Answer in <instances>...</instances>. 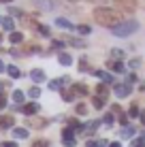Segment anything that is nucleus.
I'll return each instance as SVG.
<instances>
[{
    "mask_svg": "<svg viewBox=\"0 0 145 147\" xmlns=\"http://www.w3.org/2000/svg\"><path fill=\"white\" fill-rule=\"evenodd\" d=\"M113 55H115V58H122V55H124V51H119V49H113V51H111Z\"/></svg>",
    "mask_w": 145,
    "mask_h": 147,
    "instance_id": "e433bc0d",
    "label": "nucleus"
},
{
    "mask_svg": "<svg viewBox=\"0 0 145 147\" xmlns=\"http://www.w3.org/2000/svg\"><path fill=\"white\" fill-rule=\"evenodd\" d=\"M7 107V98H4V96H0V109H4Z\"/></svg>",
    "mask_w": 145,
    "mask_h": 147,
    "instance_id": "4c0bfd02",
    "label": "nucleus"
},
{
    "mask_svg": "<svg viewBox=\"0 0 145 147\" xmlns=\"http://www.w3.org/2000/svg\"><path fill=\"white\" fill-rule=\"evenodd\" d=\"M128 115H130V117H137V115H141V113H139V107H137V105H130V109H128Z\"/></svg>",
    "mask_w": 145,
    "mask_h": 147,
    "instance_id": "393cba45",
    "label": "nucleus"
},
{
    "mask_svg": "<svg viewBox=\"0 0 145 147\" xmlns=\"http://www.w3.org/2000/svg\"><path fill=\"white\" fill-rule=\"evenodd\" d=\"M68 43H71L73 47H86V43H83V40H79V38H68Z\"/></svg>",
    "mask_w": 145,
    "mask_h": 147,
    "instance_id": "a878e982",
    "label": "nucleus"
},
{
    "mask_svg": "<svg viewBox=\"0 0 145 147\" xmlns=\"http://www.w3.org/2000/svg\"><path fill=\"white\" fill-rule=\"evenodd\" d=\"M96 94H98V98H107V94H109V90H107V85L105 83H98V88H96Z\"/></svg>",
    "mask_w": 145,
    "mask_h": 147,
    "instance_id": "dca6fc26",
    "label": "nucleus"
},
{
    "mask_svg": "<svg viewBox=\"0 0 145 147\" xmlns=\"http://www.w3.org/2000/svg\"><path fill=\"white\" fill-rule=\"evenodd\" d=\"M0 24H2V19H0Z\"/></svg>",
    "mask_w": 145,
    "mask_h": 147,
    "instance_id": "de8ad7c7",
    "label": "nucleus"
},
{
    "mask_svg": "<svg viewBox=\"0 0 145 147\" xmlns=\"http://www.w3.org/2000/svg\"><path fill=\"white\" fill-rule=\"evenodd\" d=\"M19 111H22L24 115H34V113H38V105L36 102H28V105H24Z\"/></svg>",
    "mask_w": 145,
    "mask_h": 147,
    "instance_id": "6e6552de",
    "label": "nucleus"
},
{
    "mask_svg": "<svg viewBox=\"0 0 145 147\" xmlns=\"http://www.w3.org/2000/svg\"><path fill=\"white\" fill-rule=\"evenodd\" d=\"M109 147H122V145H119V143H111V145H109Z\"/></svg>",
    "mask_w": 145,
    "mask_h": 147,
    "instance_id": "37998d69",
    "label": "nucleus"
},
{
    "mask_svg": "<svg viewBox=\"0 0 145 147\" xmlns=\"http://www.w3.org/2000/svg\"><path fill=\"white\" fill-rule=\"evenodd\" d=\"M73 94H75V96H86V94H88V88H86L83 83H75V85H73Z\"/></svg>",
    "mask_w": 145,
    "mask_h": 147,
    "instance_id": "9b49d317",
    "label": "nucleus"
},
{
    "mask_svg": "<svg viewBox=\"0 0 145 147\" xmlns=\"http://www.w3.org/2000/svg\"><path fill=\"white\" fill-rule=\"evenodd\" d=\"M71 2H81V0H71ZM83 2H86V0H83Z\"/></svg>",
    "mask_w": 145,
    "mask_h": 147,
    "instance_id": "a18cd8bd",
    "label": "nucleus"
},
{
    "mask_svg": "<svg viewBox=\"0 0 145 147\" xmlns=\"http://www.w3.org/2000/svg\"><path fill=\"white\" fill-rule=\"evenodd\" d=\"M13 100H15V102H24V92H22V90H15V92H13Z\"/></svg>",
    "mask_w": 145,
    "mask_h": 147,
    "instance_id": "412c9836",
    "label": "nucleus"
},
{
    "mask_svg": "<svg viewBox=\"0 0 145 147\" xmlns=\"http://www.w3.org/2000/svg\"><path fill=\"white\" fill-rule=\"evenodd\" d=\"M9 13H11V15H17V17H24V13H22V9H9Z\"/></svg>",
    "mask_w": 145,
    "mask_h": 147,
    "instance_id": "c756f323",
    "label": "nucleus"
},
{
    "mask_svg": "<svg viewBox=\"0 0 145 147\" xmlns=\"http://www.w3.org/2000/svg\"><path fill=\"white\" fill-rule=\"evenodd\" d=\"M38 32H41L43 36H49V28L47 26H38Z\"/></svg>",
    "mask_w": 145,
    "mask_h": 147,
    "instance_id": "473e14b6",
    "label": "nucleus"
},
{
    "mask_svg": "<svg viewBox=\"0 0 145 147\" xmlns=\"http://www.w3.org/2000/svg\"><path fill=\"white\" fill-rule=\"evenodd\" d=\"M4 70H7V66H4V64L0 62V73H4Z\"/></svg>",
    "mask_w": 145,
    "mask_h": 147,
    "instance_id": "a19ab883",
    "label": "nucleus"
},
{
    "mask_svg": "<svg viewBox=\"0 0 145 147\" xmlns=\"http://www.w3.org/2000/svg\"><path fill=\"white\" fill-rule=\"evenodd\" d=\"M94 75H96V77L100 79L103 83H111V81H113V77H111V75H109V73H105V70H96V73H94Z\"/></svg>",
    "mask_w": 145,
    "mask_h": 147,
    "instance_id": "ddd939ff",
    "label": "nucleus"
},
{
    "mask_svg": "<svg viewBox=\"0 0 145 147\" xmlns=\"http://www.w3.org/2000/svg\"><path fill=\"white\" fill-rule=\"evenodd\" d=\"M30 2L34 4L36 9H41V11H53L56 9V0H30Z\"/></svg>",
    "mask_w": 145,
    "mask_h": 147,
    "instance_id": "7ed1b4c3",
    "label": "nucleus"
},
{
    "mask_svg": "<svg viewBox=\"0 0 145 147\" xmlns=\"http://www.w3.org/2000/svg\"><path fill=\"white\" fill-rule=\"evenodd\" d=\"M30 77H32L34 83H43V81H45V73H43L41 68H34L32 73H30Z\"/></svg>",
    "mask_w": 145,
    "mask_h": 147,
    "instance_id": "1a4fd4ad",
    "label": "nucleus"
},
{
    "mask_svg": "<svg viewBox=\"0 0 145 147\" xmlns=\"http://www.w3.org/2000/svg\"><path fill=\"white\" fill-rule=\"evenodd\" d=\"M130 147H145V141H132Z\"/></svg>",
    "mask_w": 145,
    "mask_h": 147,
    "instance_id": "f704fd0d",
    "label": "nucleus"
},
{
    "mask_svg": "<svg viewBox=\"0 0 145 147\" xmlns=\"http://www.w3.org/2000/svg\"><path fill=\"white\" fill-rule=\"evenodd\" d=\"M77 32L79 34H90V32H92V28L86 26V24H81V26H77Z\"/></svg>",
    "mask_w": 145,
    "mask_h": 147,
    "instance_id": "b1692460",
    "label": "nucleus"
},
{
    "mask_svg": "<svg viewBox=\"0 0 145 147\" xmlns=\"http://www.w3.org/2000/svg\"><path fill=\"white\" fill-rule=\"evenodd\" d=\"M111 124H113V115L107 113V115H105V126H111Z\"/></svg>",
    "mask_w": 145,
    "mask_h": 147,
    "instance_id": "7c9ffc66",
    "label": "nucleus"
},
{
    "mask_svg": "<svg viewBox=\"0 0 145 147\" xmlns=\"http://www.w3.org/2000/svg\"><path fill=\"white\" fill-rule=\"evenodd\" d=\"M62 100L73 102V100H75V94H73V92H66V90H62Z\"/></svg>",
    "mask_w": 145,
    "mask_h": 147,
    "instance_id": "4be33fe9",
    "label": "nucleus"
},
{
    "mask_svg": "<svg viewBox=\"0 0 145 147\" xmlns=\"http://www.w3.org/2000/svg\"><path fill=\"white\" fill-rule=\"evenodd\" d=\"M58 62L62 64V66H71V64H73V58H71L68 53H60V55H58Z\"/></svg>",
    "mask_w": 145,
    "mask_h": 147,
    "instance_id": "4468645a",
    "label": "nucleus"
},
{
    "mask_svg": "<svg viewBox=\"0 0 145 147\" xmlns=\"http://www.w3.org/2000/svg\"><path fill=\"white\" fill-rule=\"evenodd\" d=\"M109 68L115 70V73H124V64H122V62H115V60H111V62H109Z\"/></svg>",
    "mask_w": 145,
    "mask_h": 147,
    "instance_id": "f3484780",
    "label": "nucleus"
},
{
    "mask_svg": "<svg viewBox=\"0 0 145 147\" xmlns=\"http://www.w3.org/2000/svg\"><path fill=\"white\" fill-rule=\"evenodd\" d=\"M94 107H96V109H103V107H105V100H103V98H94Z\"/></svg>",
    "mask_w": 145,
    "mask_h": 147,
    "instance_id": "c85d7f7f",
    "label": "nucleus"
},
{
    "mask_svg": "<svg viewBox=\"0 0 145 147\" xmlns=\"http://www.w3.org/2000/svg\"><path fill=\"white\" fill-rule=\"evenodd\" d=\"M141 121H143V124H145V111H143V113H141Z\"/></svg>",
    "mask_w": 145,
    "mask_h": 147,
    "instance_id": "79ce46f5",
    "label": "nucleus"
},
{
    "mask_svg": "<svg viewBox=\"0 0 145 147\" xmlns=\"http://www.w3.org/2000/svg\"><path fill=\"white\" fill-rule=\"evenodd\" d=\"M7 73H9V77H13V79H17L19 75H22L17 66H7Z\"/></svg>",
    "mask_w": 145,
    "mask_h": 147,
    "instance_id": "aec40b11",
    "label": "nucleus"
},
{
    "mask_svg": "<svg viewBox=\"0 0 145 147\" xmlns=\"http://www.w3.org/2000/svg\"><path fill=\"white\" fill-rule=\"evenodd\" d=\"M2 147H17V143H2Z\"/></svg>",
    "mask_w": 145,
    "mask_h": 147,
    "instance_id": "ea45409f",
    "label": "nucleus"
},
{
    "mask_svg": "<svg viewBox=\"0 0 145 147\" xmlns=\"http://www.w3.org/2000/svg\"><path fill=\"white\" fill-rule=\"evenodd\" d=\"M79 70H88V62H86V60H79Z\"/></svg>",
    "mask_w": 145,
    "mask_h": 147,
    "instance_id": "72a5a7b5",
    "label": "nucleus"
},
{
    "mask_svg": "<svg viewBox=\"0 0 145 147\" xmlns=\"http://www.w3.org/2000/svg\"><path fill=\"white\" fill-rule=\"evenodd\" d=\"M13 136L15 139H28V130L26 128H13Z\"/></svg>",
    "mask_w": 145,
    "mask_h": 147,
    "instance_id": "2eb2a0df",
    "label": "nucleus"
},
{
    "mask_svg": "<svg viewBox=\"0 0 145 147\" xmlns=\"http://www.w3.org/2000/svg\"><path fill=\"white\" fill-rule=\"evenodd\" d=\"M132 134H134V128H130V126H126L122 130V136H132Z\"/></svg>",
    "mask_w": 145,
    "mask_h": 147,
    "instance_id": "cd10ccee",
    "label": "nucleus"
},
{
    "mask_svg": "<svg viewBox=\"0 0 145 147\" xmlns=\"http://www.w3.org/2000/svg\"><path fill=\"white\" fill-rule=\"evenodd\" d=\"M2 28L7 30V32H13V28H15V26H13V19H11V17H4V19H2Z\"/></svg>",
    "mask_w": 145,
    "mask_h": 147,
    "instance_id": "6ab92c4d",
    "label": "nucleus"
},
{
    "mask_svg": "<svg viewBox=\"0 0 145 147\" xmlns=\"http://www.w3.org/2000/svg\"><path fill=\"white\" fill-rule=\"evenodd\" d=\"M32 147H49V143L45 139H38V141H34V143H32Z\"/></svg>",
    "mask_w": 145,
    "mask_h": 147,
    "instance_id": "bb28decb",
    "label": "nucleus"
},
{
    "mask_svg": "<svg viewBox=\"0 0 145 147\" xmlns=\"http://www.w3.org/2000/svg\"><path fill=\"white\" fill-rule=\"evenodd\" d=\"M9 40H11L13 45H17V43H22V40H24V34H22V32H11Z\"/></svg>",
    "mask_w": 145,
    "mask_h": 147,
    "instance_id": "a211bd4d",
    "label": "nucleus"
},
{
    "mask_svg": "<svg viewBox=\"0 0 145 147\" xmlns=\"http://www.w3.org/2000/svg\"><path fill=\"white\" fill-rule=\"evenodd\" d=\"M28 96H30V98H38V96H41V90L34 85V88H30V90H28Z\"/></svg>",
    "mask_w": 145,
    "mask_h": 147,
    "instance_id": "5701e85b",
    "label": "nucleus"
},
{
    "mask_svg": "<svg viewBox=\"0 0 145 147\" xmlns=\"http://www.w3.org/2000/svg\"><path fill=\"white\" fill-rule=\"evenodd\" d=\"M119 121H122V126L126 128V121H128V117H126V115H119Z\"/></svg>",
    "mask_w": 145,
    "mask_h": 147,
    "instance_id": "58836bf2",
    "label": "nucleus"
},
{
    "mask_svg": "<svg viewBox=\"0 0 145 147\" xmlns=\"http://www.w3.org/2000/svg\"><path fill=\"white\" fill-rule=\"evenodd\" d=\"M56 26H60L62 30H73V28H75L73 24L68 22V19H64V17H58V19H56Z\"/></svg>",
    "mask_w": 145,
    "mask_h": 147,
    "instance_id": "f8f14e48",
    "label": "nucleus"
},
{
    "mask_svg": "<svg viewBox=\"0 0 145 147\" xmlns=\"http://www.w3.org/2000/svg\"><path fill=\"white\" fill-rule=\"evenodd\" d=\"M94 22L113 30L115 26L122 24V13L111 9V7H98V9H94Z\"/></svg>",
    "mask_w": 145,
    "mask_h": 147,
    "instance_id": "f257e3e1",
    "label": "nucleus"
},
{
    "mask_svg": "<svg viewBox=\"0 0 145 147\" xmlns=\"http://www.w3.org/2000/svg\"><path fill=\"white\" fill-rule=\"evenodd\" d=\"M86 111H88L86 105H77V113H79V115H86Z\"/></svg>",
    "mask_w": 145,
    "mask_h": 147,
    "instance_id": "2f4dec72",
    "label": "nucleus"
},
{
    "mask_svg": "<svg viewBox=\"0 0 145 147\" xmlns=\"http://www.w3.org/2000/svg\"><path fill=\"white\" fill-rule=\"evenodd\" d=\"M66 81H68V77H60V79H56V81H49V90H60Z\"/></svg>",
    "mask_w": 145,
    "mask_h": 147,
    "instance_id": "9d476101",
    "label": "nucleus"
},
{
    "mask_svg": "<svg viewBox=\"0 0 145 147\" xmlns=\"http://www.w3.org/2000/svg\"><path fill=\"white\" fill-rule=\"evenodd\" d=\"M0 2H13V0H0Z\"/></svg>",
    "mask_w": 145,
    "mask_h": 147,
    "instance_id": "49530a36",
    "label": "nucleus"
},
{
    "mask_svg": "<svg viewBox=\"0 0 145 147\" xmlns=\"http://www.w3.org/2000/svg\"><path fill=\"white\" fill-rule=\"evenodd\" d=\"M117 11H134L137 7V0H115Z\"/></svg>",
    "mask_w": 145,
    "mask_h": 147,
    "instance_id": "20e7f679",
    "label": "nucleus"
},
{
    "mask_svg": "<svg viewBox=\"0 0 145 147\" xmlns=\"http://www.w3.org/2000/svg\"><path fill=\"white\" fill-rule=\"evenodd\" d=\"M62 45H64L62 40H53V49H62Z\"/></svg>",
    "mask_w": 145,
    "mask_h": 147,
    "instance_id": "c9c22d12",
    "label": "nucleus"
},
{
    "mask_svg": "<svg viewBox=\"0 0 145 147\" xmlns=\"http://www.w3.org/2000/svg\"><path fill=\"white\" fill-rule=\"evenodd\" d=\"M62 141H64V145H66V147H73L75 145V134H73L71 128H64L62 130Z\"/></svg>",
    "mask_w": 145,
    "mask_h": 147,
    "instance_id": "39448f33",
    "label": "nucleus"
},
{
    "mask_svg": "<svg viewBox=\"0 0 145 147\" xmlns=\"http://www.w3.org/2000/svg\"><path fill=\"white\" fill-rule=\"evenodd\" d=\"M115 94H117V98H126V96H130V85H126V83L115 85Z\"/></svg>",
    "mask_w": 145,
    "mask_h": 147,
    "instance_id": "0eeeda50",
    "label": "nucleus"
},
{
    "mask_svg": "<svg viewBox=\"0 0 145 147\" xmlns=\"http://www.w3.org/2000/svg\"><path fill=\"white\" fill-rule=\"evenodd\" d=\"M2 88H4V83H0V92H2ZM0 96H2V94H0Z\"/></svg>",
    "mask_w": 145,
    "mask_h": 147,
    "instance_id": "c03bdc74",
    "label": "nucleus"
},
{
    "mask_svg": "<svg viewBox=\"0 0 145 147\" xmlns=\"http://www.w3.org/2000/svg\"><path fill=\"white\" fill-rule=\"evenodd\" d=\"M15 119L13 115H0V130H7V128H13Z\"/></svg>",
    "mask_w": 145,
    "mask_h": 147,
    "instance_id": "423d86ee",
    "label": "nucleus"
},
{
    "mask_svg": "<svg viewBox=\"0 0 145 147\" xmlns=\"http://www.w3.org/2000/svg\"><path fill=\"white\" fill-rule=\"evenodd\" d=\"M137 28H139V24L134 22V19H130V22H122L119 26H115L111 30L115 36H130L132 32H137Z\"/></svg>",
    "mask_w": 145,
    "mask_h": 147,
    "instance_id": "f03ea898",
    "label": "nucleus"
}]
</instances>
